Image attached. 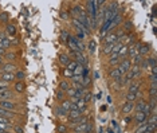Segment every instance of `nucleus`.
<instances>
[{
	"label": "nucleus",
	"instance_id": "nucleus-1",
	"mask_svg": "<svg viewBox=\"0 0 157 133\" xmlns=\"http://www.w3.org/2000/svg\"><path fill=\"white\" fill-rule=\"evenodd\" d=\"M117 67H118L119 73H121V76L124 77L125 74L128 73L129 70H130V67H132V61H130V59H128V58H125V59H122L121 62L117 65Z\"/></svg>",
	"mask_w": 157,
	"mask_h": 133
},
{
	"label": "nucleus",
	"instance_id": "nucleus-2",
	"mask_svg": "<svg viewBox=\"0 0 157 133\" xmlns=\"http://www.w3.org/2000/svg\"><path fill=\"white\" fill-rule=\"evenodd\" d=\"M0 108L8 112H16V104L11 100H3L0 101Z\"/></svg>",
	"mask_w": 157,
	"mask_h": 133
},
{
	"label": "nucleus",
	"instance_id": "nucleus-3",
	"mask_svg": "<svg viewBox=\"0 0 157 133\" xmlns=\"http://www.w3.org/2000/svg\"><path fill=\"white\" fill-rule=\"evenodd\" d=\"M71 24H73L74 27H75L77 28V31H82L85 34V35H89V34H90V30L89 28H86V27H85L83 24H82V23L79 22V20H78L77 18H73V20H71Z\"/></svg>",
	"mask_w": 157,
	"mask_h": 133
},
{
	"label": "nucleus",
	"instance_id": "nucleus-4",
	"mask_svg": "<svg viewBox=\"0 0 157 133\" xmlns=\"http://www.w3.org/2000/svg\"><path fill=\"white\" fill-rule=\"evenodd\" d=\"M134 110V102H130V101H125L124 105H122V109H121V113L124 116H129L132 112Z\"/></svg>",
	"mask_w": 157,
	"mask_h": 133
},
{
	"label": "nucleus",
	"instance_id": "nucleus-5",
	"mask_svg": "<svg viewBox=\"0 0 157 133\" xmlns=\"http://www.w3.org/2000/svg\"><path fill=\"white\" fill-rule=\"evenodd\" d=\"M117 34L115 32H109L102 38V44H108V43H117Z\"/></svg>",
	"mask_w": 157,
	"mask_h": 133
},
{
	"label": "nucleus",
	"instance_id": "nucleus-6",
	"mask_svg": "<svg viewBox=\"0 0 157 133\" xmlns=\"http://www.w3.org/2000/svg\"><path fill=\"white\" fill-rule=\"evenodd\" d=\"M109 77H110L113 81H115V82H119V81H121L122 76H121V73H119V70H118L117 66L111 67V69L109 70Z\"/></svg>",
	"mask_w": 157,
	"mask_h": 133
},
{
	"label": "nucleus",
	"instance_id": "nucleus-7",
	"mask_svg": "<svg viewBox=\"0 0 157 133\" xmlns=\"http://www.w3.org/2000/svg\"><path fill=\"white\" fill-rule=\"evenodd\" d=\"M18 70V67H16V65H13V63H4L2 66V69H0V71L2 73H12V74H15V71Z\"/></svg>",
	"mask_w": 157,
	"mask_h": 133
},
{
	"label": "nucleus",
	"instance_id": "nucleus-8",
	"mask_svg": "<svg viewBox=\"0 0 157 133\" xmlns=\"http://www.w3.org/2000/svg\"><path fill=\"white\" fill-rule=\"evenodd\" d=\"M149 53H151V44H149V43H141V44H140V47H138V54H140V55H141L142 58L146 57Z\"/></svg>",
	"mask_w": 157,
	"mask_h": 133
},
{
	"label": "nucleus",
	"instance_id": "nucleus-9",
	"mask_svg": "<svg viewBox=\"0 0 157 133\" xmlns=\"http://www.w3.org/2000/svg\"><path fill=\"white\" fill-rule=\"evenodd\" d=\"M146 116L142 113V112H136V114H134V121H136V124H137V127L138 125H141V124H145L146 122Z\"/></svg>",
	"mask_w": 157,
	"mask_h": 133
},
{
	"label": "nucleus",
	"instance_id": "nucleus-10",
	"mask_svg": "<svg viewBox=\"0 0 157 133\" xmlns=\"http://www.w3.org/2000/svg\"><path fill=\"white\" fill-rule=\"evenodd\" d=\"M13 98V93L9 89H4V90H0V101L3 100H11Z\"/></svg>",
	"mask_w": 157,
	"mask_h": 133
},
{
	"label": "nucleus",
	"instance_id": "nucleus-11",
	"mask_svg": "<svg viewBox=\"0 0 157 133\" xmlns=\"http://www.w3.org/2000/svg\"><path fill=\"white\" fill-rule=\"evenodd\" d=\"M13 90H15L18 94L24 93V90H26V83L23 82V81H16V82L13 83Z\"/></svg>",
	"mask_w": 157,
	"mask_h": 133
},
{
	"label": "nucleus",
	"instance_id": "nucleus-12",
	"mask_svg": "<svg viewBox=\"0 0 157 133\" xmlns=\"http://www.w3.org/2000/svg\"><path fill=\"white\" fill-rule=\"evenodd\" d=\"M138 91H140V83H137V82L129 83V87H128V91H126V93H130V94H136V95H137Z\"/></svg>",
	"mask_w": 157,
	"mask_h": 133
},
{
	"label": "nucleus",
	"instance_id": "nucleus-13",
	"mask_svg": "<svg viewBox=\"0 0 157 133\" xmlns=\"http://www.w3.org/2000/svg\"><path fill=\"white\" fill-rule=\"evenodd\" d=\"M115 46V43H108V44H104L102 46V50H101V53L104 54V55H110V53H111V50H113V47Z\"/></svg>",
	"mask_w": 157,
	"mask_h": 133
},
{
	"label": "nucleus",
	"instance_id": "nucleus-14",
	"mask_svg": "<svg viewBox=\"0 0 157 133\" xmlns=\"http://www.w3.org/2000/svg\"><path fill=\"white\" fill-rule=\"evenodd\" d=\"M75 105H77L78 110L81 112V114H83V113H86V112H87V104L83 100H82V98H81V100H78V102H77Z\"/></svg>",
	"mask_w": 157,
	"mask_h": 133
},
{
	"label": "nucleus",
	"instance_id": "nucleus-15",
	"mask_svg": "<svg viewBox=\"0 0 157 133\" xmlns=\"http://www.w3.org/2000/svg\"><path fill=\"white\" fill-rule=\"evenodd\" d=\"M0 78H2V81H5V82L11 83V82L15 81V74H12V73H2Z\"/></svg>",
	"mask_w": 157,
	"mask_h": 133
},
{
	"label": "nucleus",
	"instance_id": "nucleus-16",
	"mask_svg": "<svg viewBox=\"0 0 157 133\" xmlns=\"http://www.w3.org/2000/svg\"><path fill=\"white\" fill-rule=\"evenodd\" d=\"M71 61H73V59H71L70 55H67V54H60V55H59V63L62 65V66H64V67H66L67 65L71 62Z\"/></svg>",
	"mask_w": 157,
	"mask_h": 133
},
{
	"label": "nucleus",
	"instance_id": "nucleus-17",
	"mask_svg": "<svg viewBox=\"0 0 157 133\" xmlns=\"http://www.w3.org/2000/svg\"><path fill=\"white\" fill-rule=\"evenodd\" d=\"M145 105H146V101L142 100V98H140V100H137V102L134 104V110L136 112H142L144 108H145Z\"/></svg>",
	"mask_w": 157,
	"mask_h": 133
},
{
	"label": "nucleus",
	"instance_id": "nucleus-18",
	"mask_svg": "<svg viewBox=\"0 0 157 133\" xmlns=\"http://www.w3.org/2000/svg\"><path fill=\"white\" fill-rule=\"evenodd\" d=\"M83 11H85V9L82 8V6H78V4H77V6L73 7V9H71V15H73L74 18H78V16H79Z\"/></svg>",
	"mask_w": 157,
	"mask_h": 133
},
{
	"label": "nucleus",
	"instance_id": "nucleus-19",
	"mask_svg": "<svg viewBox=\"0 0 157 133\" xmlns=\"http://www.w3.org/2000/svg\"><path fill=\"white\" fill-rule=\"evenodd\" d=\"M118 58L121 61L125 59V58H128V46H125V44H124V46L121 47V50L118 51Z\"/></svg>",
	"mask_w": 157,
	"mask_h": 133
},
{
	"label": "nucleus",
	"instance_id": "nucleus-20",
	"mask_svg": "<svg viewBox=\"0 0 157 133\" xmlns=\"http://www.w3.org/2000/svg\"><path fill=\"white\" fill-rule=\"evenodd\" d=\"M5 32L8 36H15L16 35V27L13 24H8L5 27Z\"/></svg>",
	"mask_w": 157,
	"mask_h": 133
},
{
	"label": "nucleus",
	"instance_id": "nucleus-21",
	"mask_svg": "<svg viewBox=\"0 0 157 133\" xmlns=\"http://www.w3.org/2000/svg\"><path fill=\"white\" fill-rule=\"evenodd\" d=\"M0 46H2L4 50H7L9 46H11V39H9L8 36H3V38H2V42H0Z\"/></svg>",
	"mask_w": 157,
	"mask_h": 133
},
{
	"label": "nucleus",
	"instance_id": "nucleus-22",
	"mask_svg": "<svg viewBox=\"0 0 157 133\" xmlns=\"http://www.w3.org/2000/svg\"><path fill=\"white\" fill-rule=\"evenodd\" d=\"M130 73L134 76V78H137L141 76V69H140V66H136V65H132V67H130Z\"/></svg>",
	"mask_w": 157,
	"mask_h": 133
},
{
	"label": "nucleus",
	"instance_id": "nucleus-23",
	"mask_svg": "<svg viewBox=\"0 0 157 133\" xmlns=\"http://www.w3.org/2000/svg\"><path fill=\"white\" fill-rule=\"evenodd\" d=\"M54 112H55V114L58 116V117H67V112L64 110L63 108H60V105H58Z\"/></svg>",
	"mask_w": 157,
	"mask_h": 133
},
{
	"label": "nucleus",
	"instance_id": "nucleus-24",
	"mask_svg": "<svg viewBox=\"0 0 157 133\" xmlns=\"http://www.w3.org/2000/svg\"><path fill=\"white\" fill-rule=\"evenodd\" d=\"M133 22L132 20H125L124 22V31H125V34H128V32H130L132 30H133Z\"/></svg>",
	"mask_w": 157,
	"mask_h": 133
},
{
	"label": "nucleus",
	"instance_id": "nucleus-25",
	"mask_svg": "<svg viewBox=\"0 0 157 133\" xmlns=\"http://www.w3.org/2000/svg\"><path fill=\"white\" fill-rule=\"evenodd\" d=\"M81 116H83V114H81L79 110H70L69 113H67V118L73 120V118H78V117H81Z\"/></svg>",
	"mask_w": 157,
	"mask_h": 133
},
{
	"label": "nucleus",
	"instance_id": "nucleus-26",
	"mask_svg": "<svg viewBox=\"0 0 157 133\" xmlns=\"http://www.w3.org/2000/svg\"><path fill=\"white\" fill-rule=\"evenodd\" d=\"M81 85H82V87L89 89V87L91 86V78H90V77H85V78H82Z\"/></svg>",
	"mask_w": 157,
	"mask_h": 133
},
{
	"label": "nucleus",
	"instance_id": "nucleus-27",
	"mask_svg": "<svg viewBox=\"0 0 157 133\" xmlns=\"http://www.w3.org/2000/svg\"><path fill=\"white\" fill-rule=\"evenodd\" d=\"M70 87L71 86H70V83L67 82V81H60V82H59V90L60 91H64V93H66Z\"/></svg>",
	"mask_w": 157,
	"mask_h": 133
},
{
	"label": "nucleus",
	"instance_id": "nucleus-28",
	"mask_svg": "<svg viewBox=\"0 0 157 133\" xmlns=\"http://www.w3.org/2000/svg\"><path fill=\"white\" fill-rule=\"evenodd\" d=\"M132 65H136V66H140V63L142 62V61H144V58H142L141 55H140V54H137V55H134L132 58Z\"/></svg>",
	"mask_w": 157,
	"mask_h": 133
},
{
	"label": "nucleus",
	"instance_id": "nucleus-29",
	"mask_svg": "<svg viewBox=\"0 0 157 133\" xmlns=\"http://www.w3.org/2000/svg\"><path fill=\"white\" fill-rule=\"evenodd\" d=\"M26 78V73L23 70H20V69H18L15 71V79H18V81H23Z\"/></svg>",
	"mask_w": 157,
	"mask_h": 133
},
{
	"label": "nucleus",
	"instance_id": "nucleus-30",
	"mask_svg": "<svg viewBox=\"0 0 157 133\" xmlns=\"http://www.w3.org/2000/svg\"><path fill=\"white\" fill-rule=\"evenodd\" d=\"M60 108H63L64 110L69 113L70 109H71V102H70V100H63L62 102H60Z\"/></svg>",
	"mask_w": 157,
	"mask_h": 133
},
{
	"label": "nucleus",
	"instance_id": "nucleus-31",
	"mask_svg": "<svg viewBox=\"0 0 157 133\" xmlns=\"http://www.w3.org/2000/svg\"><path fill=\"white\" fill-rule=\"evenodd\" d=\"M82 73H83V66L82 65H77V67L73 71V76L75 77H82Z\"/></svg>",
	"mask_w": 157,
	"mask_h": 133
},
{
	"label": "nucleus",
	"instance_id": "nucleus-32",
	"mask_svg": "<svg viewBox=\"0 0 157 133\" xmlns=\"http://www.w3.org/2000/svg\"><path fill=\"white\" fill-rule=\"evenodd\" d=\"M69 131V127L66 124H58L57 125V132L58 133H67Z\"/></svg>",
	"mask_w": 157,
	"mask_h": 133
},
{
	"label": "nucleus",
	"instance_id": "nucleus-33",
	"mask_svg": "<svg viewBox=\"0 0 157 133\" xmlns=\"http://www.w3.org/2000/svg\"><path fill=\"white\" fill-rule=\"evenodd\" d=\"M87 49H89V51H90L91 54H94V53H95V50H97V43H95V40H94V39H91L90 42H89Z\"/></svg>",
	"mask_w": 157,
	"mask_h": 133
},
{
	"label": "nucleus",
	"instance_id": "nucleus-34",
	"mask_svg": "<svg viewBox=\"0 0 157 133\" xmlns=\"http://www.w3.org/2000/svg\"><path fill=\"white\" fill-rule=\"evenodd\" d=\"M69 36H70V32L67 31V30H62V32H60V40H62L63 43H67Z\"/></svg>",
	"mask_w": 157,
	"mask_h": 133
},
{
	"label": "nucleus",
	"instance_id": "nucleus-35",
	"mask_svg": "<svg viewBox=\"0 0 157 133\" xmlns=\"http://www.w3.org/2000/svg\"><path fill=\"white\" fill-rule=\"evenodd\" d=\"M9 20V13L8 12H2L0 13V22L2 23H8Z\"/></svg>",
	"mask_w": 157,
	"mask_h": 133
},
{
	"label": "nucleus",
	"instance_id": "nucleus-36",
	"mask_svg": "<svg viewBox=\"0 0 157 133\" xmlns=\"http://www.w3.org/2000/svg\"><path fill=\"white\" fill-rule=\"evenodd\" d=\"M146 63H148L149 69H151V67H155V66H156V57H155V55L149 57L148 59H146Z\"/></svg>",
	"mask_w": 157,
	"mask_h": 133
},
{
	"label": "nucleus",
	"instance_id": "nucleus-37",
	"mask_svg": "<svg viewBox=\"0 0 157 133\" xmlns=\"http://www.w3.org/2000/svg\"><path fill=\"white\" fill-rule=\"evenodd\" d=\"M91 98H93V93L87 90V91H86V94L83 95V98H82V100H83V101H85V102H86V104L89 105V102L91 101Z\"/></svg>",
	"mask_w": 157,
	"mask_h": 133
},
{
	"label": "nucleus",
	"instance_id": "nucleus-38",
	"mask_svg": "<svg viewBox=\"0 0 157 133\" xmlns=\"http://www.w3.org/2000/svg\"><path fill=\"white\" fill-rule=\"evenodd\" d=\"M146 127H148V124H141V125H138V128L134 131V133H145L146 132Z\"/></svg>",
	"mask_w": 157,
	"mask_h": 133
},
{
	"label": "nucleus",
	"instance_id": "nucleus-39",
	"mask_svg": "<svg viewBox=\"0 0 157 133\" xmlns=\"http://www.w3.org/2000/svg\"><path fill=\"white\" fill-rule=\"evenodd\" d=\"M57 101H59V102H62L63 100H64V97H66V93L64 91H60V90H58L57 91Z\"/></svg>",
	"mask_w": 157,
	"mask_h": 133
},
{
	"label": "nucleus",
	"instance_id": "nucleus-40",
	"mask_svg": "<svg viewBox=\"0 0 157 133\" xmlns=\"http://www.w3.org/2000/svg\"><path fill=\"white\" fill-rule=\"evenodd\" d=\"M12 131H13V133H24V128H23L22 125H15L13 124Z\"/></svg>",
	"mask_w": 157,
	"mask_h": 133
},
{
	"label": "nucleus",
	"instance_id": "nucleus-41",
	"mask_svg": "<svg viewBox=\"0 0 157 133\" xmlns=\"http://www.w3.org/2000/svg\"><path fill=\"white\" fill-rule=\"evenodd\" d=\"M156 94H157V86H151V89L148 90V95L151 98H153V97H156Z\"/></svg>",
	"mask_w": 157,
	"mask_h": 133
},
{
	"label": "nucleus",
	"instance_id": "nucleus-42",
	"mask_svg": "<svg viewBox=\"0 0 157 133\" xmlns=\"http://www.w3.org/2000/svg\"><path fill=\"white\" fill-rule=\"evenodd\" d=\"M77 65H78V63L75 62V61H71V62H70V63L66 66V70H69V71H71V73H73L74 69H75V67H77Z\"/></svg>",
	"mask_w": 157,
	"mask_h": 133
},
{
	"label": "nucleus",
	"instance_id": "nucleus-43",
	"mask_svg": "<svg viewBox=\"0 0 157 133\" xmlns=\"http://www.w3.org/2000/svg\"><path fill=\"white\" fill-rule=\"evenodd\" d=\"M66 95H69V100H70V98H73V97H75V89L70 87L69 90L66 91Z\"/></svg>",
	"mask_w": 157,
	"mask_h": 133
},
{
	"label": "nucleus",
	"instance_id": "nucleus-44",
	"mask_svg": "<svg viewBox=\"0 0 157 133\" xmlns=\"http://www.w3.org/2000/svg\"><path fill=\"white\" fill-rule=\"evenodd\" d=\"M8 87H9V83L8 82L0 79V90H4V89H8Z\"/></svg>",
	"mask_w": 157,
	"mask_h": 133
},
{
	"label": "nucleus",
	"instance_id": "nucleus-45",
	"mask_svg": "<svg viewBox=\"0 0 157 133\" xmlns=\"http://www.w3.org/2000/svg\"><path fill=\"white\" fill-rule=\"evenodd\" d=\"M149 83H151V86H157V78H156V76H151V78H149Z\"/></svg>",
	"mask_w": 157,
	"mask_h": 133
},
{
	"label": "nucleus",
	"instance_id": "nucleus-46",
	"mask_svg": "<svg viewBox=\"0 0 157 133\" xmlns=\"http://www.w3.org/2000/svg\"><path fill=\"white\" fill-rule=\"evenodd\" d=\"M75 38H77L78 40H83L85 38H86V35H85V34L82 32V31H77V36H75Z\"/></svg>",
	"mask_w": 157,
	"mask_h": 133
},
{
	"label": "nucleus",
	"instance_id": "nucleus-47",
	"mask_svg": "<svg viewBox=\"0 0 157 133\" xmlns=\"http://www.w3.org/2000/svg\"><path fill=\"white\" fill-rule=\"evenodd\" d=\"M4 55H5L7 59H15V58H16V54L15 53H5Z\"/></svg>",
	"mask_w": 157,
	"mask_h": 133
},
{
	"label": "nucleus",
	"instance_id": "nucleus-48",
	"mask_svg": "<svg viewBox=\"0 0 157 133\" xmlns=\"http://www.w3.org/2000/svg\"><path fill=\"white\" fill-rule=\"evenodd\" d=\"M85 77H89V67L87 66H83V73H82V78Z\"/></svg>",
	"mask_w": 157,
	"mask_h": 133
},
{
	"label": "nucleus",
	"instance_id": "nucleus-49",
	"mask_svg": "<svg viewBox=\"0 0 157 133\" xmlns=\"http://www.w3.org/2000/svg\"><path fill=\"white\" fill-rule=\"evenodd\" d=\"M60 18H62L63 20H67V19H69V13H67L66 11H62V12H60Z\"/></svg>",
	"mask_w": 157,
	"mask_h": 133
},
{
	"label": "nucleus",
	"instance_id": "nucleus-50",
	"mask_svg": "<svg viewBox=\"0 0 157 133\" xmlns=\"http://www.w3.org/2000/svg\"><path fill=\"white\" fill-rule=\"evenodd\" d=\"M63 74H64V77H69V78L73 77V73H71V71H69V70H64Z\"/></svg>",
	"mask_w": 157,
	"mask_h": 133
},
{
	"label": "nucleus",
	"instance_id": "nucleus-51",
	"mask_svg": "<svg viewBox=\"0 0 157 133\" xmlns=\"http://www.w3.org/2000/svg\"><path fill=\"white\" fill-rule=\"evenodd\" d=\"M157 74V66L151 67V76H156Z\"/></svg>",
	"mask_w": 157,
	"mask_h": 133
},
{
	"label": "nucleus",
	"instance_id": "nucleus-52",
	"mask_svg": "<svg viewBox=\"0 0 157 133\" xmlns=\"http://www.w3.org/2000/svg\"><path fill=\"white\" fill-rule=\"evenodd\" d=\"M124 121L126 122V124H129V122L132 121V118L130 117H128V116H125V118H124Z\"/></svg>",
	"mask_w": 157,
	"mask_h": 133
},
{
	"label": "nucleus",
	"instance_id": "nucleus-53",
	"mask_svg": "<svg viewBox=\"0 0 157 133\" xmlns=\"http://www.w3.org/2000/svg\"><path fill=\"white\" fill-rule=\"evenodd\" d=\"M4 54H5V50L3 49L2 46H0V55H4Z\"/></svg>",
	"mask_w": 157,
	"mask_h": 133
},
{
	"label": "nucleus",
	"instance_id": "nucleus-54",
	"mask_svg": "<svg viewBox=\"0 0 157 133\" xmlns=\"http://www.w3.org/2000/svg\"><path fill=\"white\" fill-rule=\"evenodd\" d=\"M106 109H108L106 105H102V106H101V112H106Z\"/></svg>",
	"mask_w": 157,
	"mask_h": 133
},
{
	"label": "nucleus",
	"instance_id": "nucleus-55",
	"mask_svg": "<svg viewBox=\"0 0 157 133\" xmlns=\"http://www.w3.org/2000/svg\"><path fill=\"white\" fill-rule=\"evenodd\" d=\"M3 63V55H0V65Z\"/></svg>",
	"mask_w": 157,
	"mask_h": 133
},
{
	"label": "nucleus",
	"instance_id": "nucleus-56",
	"mask_svg": "<svg viewBox=\"0 0 157 133\" xmlns=\"http://www.w3.org/2000/svg\"><path fill=\"white\" fill-rule=\"evenodd\" d=\"M0 133H5L4 131H3V129H0Z\"/></svg>",
	"mask_w": 157,
	"mask_h": 133
},
{
	"label": "nucleus",
	"instance_id": "nucleus-57",
	"mask_svg": "<svg viewBox=\"0 0 157 133\" xmlns=\"http://www.w3.org/2000/svg\"><path fill=\"white\" fill-rule=\"evenodd\" d=\"M0 117H2V116H0Z\"/></svg>",
	"mask_w": 157,
	"mask_h": 133
}]
</instances>
